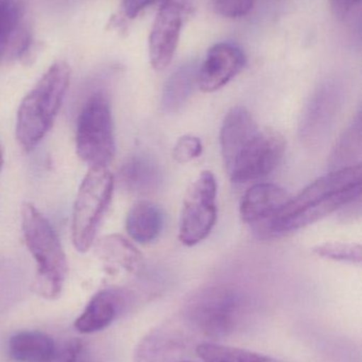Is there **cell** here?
I'll use <instances>...</instances> for the list:
<instances>
[{"mask_svg": "<svg viewBox=\"0 0 362 362\" xmlns=\"http://www.w3.org/2000/svg\"><path fill=\"white\" fill-rule=\"evenodd\" d=\"M246 65L242 48L232 42H219L208 50L198 69V86L204 93L219 90L233 80Z\"/></svg>", "mask_w": 362, "mask_h": 362, "instance_id": "10", "label": "cell"}, {"mask_svg": "<svg viewBox=\"0 0 362 362\" xmlns=\"http://www.w3.org/2000/svg\"><path fill=\"white\" fill-rule=\"evenodd\" d=\"M128 295L120 289H104L96 293L77 319L74 327L82 334L106 329L127 305Z\"/></svg>", "mask_w": 362, "mask_h": 362, "instance_id": "13", "label": "cell"}, {"mask_svg": "<svg viewBox=\"0 0 362 362\" xmlns=\"http://www.w3.org/2000/svg\"><path fill=\"white\" fill-rule=\"evenodd\" d=\"M163 226V212L157 204L148 200L136 202L125 219L128 234L140 244H149L157 240Z\"/></svg>", "mask_w": 362, "mask_h": 362, "instance_id": "15", "label": "cell"}, {"mask_svg": "<svg viewBox=\"0 0 362 362\" xmlns=\"http://www.w3.org/2000/svg\"><path fill=\"white\" fill-rule=\"evenodd\" d=\"M55 351L52 338L40 332H19L9 340V356L16 362H46Z\"/></svg>", "mask_w": 362, "mask_h": 362, "instance_id": "16", "label": "cell"}, {"mask_svg": "<svg viewBox=\"0 0 362 362\" xmlns=\"http://www.w3.org/2000/svg\"><path fill=\"white\" fill-rule=\"evenodd\" d=\"M198 69L195 63L186 64L169 76L162 97V107L166 112H178L185 105L198 85Z\"/></svg>", "mask_w": 362, "mask_h": 362, "instance_id": "17", "label": "cell"}, {"mask_svg": "<svg viewBox=\"0 0 362 362\" xmlns=\"http://www.w3.org/2000/svg\"><path fill=\"white\" fill-rule=\"evenodd\" d=\"M291 195L274 183H257L240 200V217L257 234L283 210Z\"/></svg>", "mask_w": 362, "mask_h": 362, "instance_id": "11", "label": "cell"}, {"mask_svg": "<svg viewBox=\"0 0 362 362\" xmlns=\"http://www.w3.org/2000/svg\"><path fill=\"white\" fill-rule=\"evenodd\" d=\"M312 251L318 257L332 261L352 264H361L362 261L361 246L355 243H322L314 247Z\"/></svg>", "mask_w": 362, "mask_h": 362, "instance_id": "21", "label": "cell"}, {"mask_svg": "<svg viewBox=\"0 0 362 362\" xmlns=\"http://www.w3.org/2000/svg\"><path fill=\"white\" fill-rule=\"evenodd\" d=\"M361 165L334 170L291 196L283 210L266 226L259 236L278 238L307 227L352 204L361 196Z\"/></svg>", "mask_w": 362, "mask_h": 362, "instance_id": "1", "label": "cell"}, {"mask_svg": "<svg viewBox=\"0 0 362 362\" xmlns=\"http://www.w3.org/2000/svg\"><path fill=\"white\" fill-rule=\"evenodd\" d=\"M286 142L280 133L257 129L225 163L233 182L246 183L271 174L282 161Z\"/></svg>", "mask_w": 362, "mask_h": 362, "instance_id": "6", "label": "cell"}, {"mask_svg": "<svg viewBox=\"0 0 362 362\" xmlns=\"http://www.w3.org/2000/svg\"><path fill=\"white\" fill-rule=\"evenodd\" d=\"M157 0H123V13L128 18L133 19L140 15V12L154 4Z\"/></svg>", "mask_w": 362, "mask_h": 362, "instance_id": "27", "label": "cell"}, {"mask_svg": "<svg viewBox=\"0 0 362 362\" xmlns=\"http://www.w3.org/2000/svg\"><path fill=\"white\" fill-rule=\"evenodd\" d=\"M183 25V8L176 0H167L159 8L149 36V57L157 71L166 69L174 59Z\"/></svg>", "mask_w": 362, "mask_h": 362, "instance_id": "9", "label": "cell"}, {"mask_svg": "<svg viewBox=\"0 0 362 362\" xmlns=\"http://www.w3.org/2000/svg\"><path fill=\"white\" fill-rule=\"evenodd\" d=\"M217 181L210 171H203L185 194L179 238L193 247L205 240L216 225Z\"/></svg>", "mask_w": 362, "mask_h": 362, "instance_id": "7", "label": "cell"}, {"mask_svg": "<svg viewBox=\"0 0 362 362\" xmlns=\"http://www.w3.org/2000/svg\"><path fill=\"white\" fill-rule=\"evenodd\" d=\"M4 148H2L1 144H0V172H1L2 167H4Z\"/></svg>", "mask_w": 362, "mask_h": 362, "instance_id": "29", "label": "cell"}, {"mask_svg": "<svg viewBox=\"0 0 362 362\" xmlns=\"http://www.w3.org/2000/svg\"><path fill=\"white\" fill-rule=\"evenodd\" d=\"M19 10L15 0H0V30L17 27Z\"/></svg>", "mask_w": 362, "mask_h": 362, "instance_id": "25", "label": "cell"}, {"mask_svg": "<svg viewBox=\"0 0 362 362\" xmlns=\"http://www.w3.org/2000/svg\"><path fill=\"white\" fill-rule=\"evenodd\" d=\"M17 27L15 28H4V29L0 30V61H1L2 57H4V53L6 52V49H8L9 42H10L11 36L14 33L15 30H16Z\"/></svg>", "mask_w": 362, "mask_h": 362, "instance_id": "28", "label": "cell"}, {"mask_svg": "<svg viewBox=\"0 0 362 362\" xmlns=\"http://www.w3.org/2000/svg\"><path fill=\"white\" fill-rule=\"evenodd\" d=\"M97 257L111 267L133 270L140 265L142 255L127 238L111 234L100 238L95 245Z\"/></svg>", "mask_w": 362, "mask_h": 362, "instance_id": "18", "label": "cell"}, {"mask_svg": "<svg viewBox=\"0 0 362 362\" xmlns=\"http://www.w3.org/2000/svg\"><path fill=\"white\" fill-rule=\"evenodd\" d=\"M203 152L201 140L195 136H183L174 148V158L178 163H187L199 158Z\"/></svg>", "mask_w": 362, "mask_h": 362, "instance_id": "23", "label": "cell"}, {"mask_svg": "<svg viewBox=\"0 0 362 362\" xmlns=\"http://www.w3.org/2000/svg\"><path fill=\"white\" fill-rule=\"evenodd\" d=\"M255 1L256 0H212V6L217 14L236 19L247 16L252 11Z\"/></svg>", "mask_w": 362, "mask_h": 362, "instance_id": "22", "label": "cell"}, {"mask_svg": "<svg viewBox=\"0 0 362 362\" xmlns=\"http://www.w3.org/2000/svg\"><path fill=\"white\" fill-rule=\"evenodd\" d=\"M334 12L339 18L348 21L361 8V0H329Z\"/></svg>", "mask_w": 362, "mask_h": 362, "instance_id": "26", "label": "cell"}, {"mask_svg": "<svg viewBox=\"0 0 362 362\" xmlns=\"http://www.w3.org/2000/svg\"><path fill=\"white\" fill-rule=\"evenodd\" d=\"M70 74L66 62H55L21 101L16 138L26 152L34 150L52 129L69 87Z\"/></svg>", "mask_w": 362, "mask_h": 362, "instance_id": "2", "label": "cell"}, {"mask_svg": "<svg viewBox=\"0 0 362 362\" xmlns=\"http://www.w3.org/2000/svg\"><path fill=\"white\" fill-rule=\"evenodd\" d=\"M361 119L358 115L336 148L333 155V171L361 165Z\"/></svg>", "mask_w": 362, "mask_h": 362, "instance_id": "20", "label": "cell"}, {"mask_svg": "<svg viewBox=\"0 0 362 362\" xmlns=\"http://www.w3.org/2000/svg\"><path fill=\"white\" fill-rule=\"evenodd\" d=\"M114 193V177L108 168H89L77 194L72 211L74 248L86 252L95 242Z\"/></svg>", "mask_w": 362, "mask_h": 362, "instance_id": "4", "label": "cell"}, {"mask_svg": "<svg viewBox=\"0 0 362 362\" xmlns=\"http://www.w3.org/2000/svg\"><path fill=\"white\" fill-rule=\"evenodd\" d=\"M85 346L81 340L66 342L46 362H84Z\"/></svg>", "mask_w": 362, "mask_h": 362, "instance_id": "24", "label": "cell"}, {"mask_svg": "<svg viewBox=\"0 0 362 362\" xmlns=\"http://www.w3.org/2000/svg\"><path fill=\"white\" fill-rule=\"evenodd\" d=\"M119 177L128 191L142 195L157 191L164 180L157 161L144 154L131 157L121 168Z\"/></svg>", "mask_w": 362, "mask_h": 362, "instance_id": "14", "label": "cell"}, {"mask_svg": "<svg viewBox=\"0 0 362 362\" xmlns=\"http://www.w3.org/2000/svg\"><path fill=\"white\" fill-rule=\"evenodd\" d=\"M176 362H191V361H176Z\"/></svg>", "mask_w": 362, "mask_h": 362, "instance_id": "30", "label": "cell"}, {"mask_svg": "<svg viewBox=\"0 0 362 362\" xmlns=\"http://www.w3.org/2000/svg\"><path fill=\"white\" fill-rule=\"evenodd\" d=\"M76 151L89 168H108L116 155L114 125L110 104L95 95L83 106L76 129Z\"/></svg>", "mask_w": 362, "mask_h": 362, "instance_id": "5", "label": "cell"}, {"mask_svg": "<svg viewBox=\"0 0 362 362\" xmlns=\"http://www.w3.org/2000/svg\"><path fill=\"white\" fill-rule=\"evenodd\" d=\"M239 308V297L233 291L210 288L193 298L188 314L201 331L208 335H222L234 329Z\"/></svg>", "mask_w": 362, "mask_h": 362, "instance_id": "8", "label": "cell"}, {"mask_svg": "<svg viewBox=\"0 0 362 362\" xmlns=\"http://www.w3.org/2000/svg\"><path fill=\"white\" fill-rule=\"evenodd\" d=\"M197 354L204 362H280L266 355L234 346L204 342L197 346Z\"/></svg>", "mask_w": 362, "mask_h": 362, "instance_id": "19", "label": "cell"}, {"mask_svg": "<svg viewBox=\"0 0 362 362\" xmlns=\"http://www.w3.org/2000/svg\"><path fill=\"white\" fill-rule=\"evenodd\" d=\"M21 229L28 250L35 259L34 288L47 300L60 298L68 272L61 242L48 219L31 204L21 208Z\"/></svg>", "mask_w": 362, "mask_h": 362, "instance_id": "3", "label": "cell"}, {"mask_svg": "<svg viewBox=\"0 0 362 362\" xmlns=\"http://www.w3.org/2000/svg\"><path fill=\"white\" fill-rule=\"evenodd\" d=\"M340 91L335 83H327L318 89L310 100L301 122L302 138L306 141L322 139L339 112Z\"/></svg>", "mask_w": 362, "mask_h": 362, "instance_id": "12", "label": "cell"}]
</instances>
